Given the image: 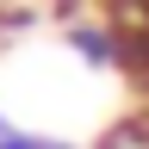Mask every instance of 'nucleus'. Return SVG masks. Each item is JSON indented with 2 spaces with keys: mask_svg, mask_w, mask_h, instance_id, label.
Wrapping results in <instances>:
<instances>
[{
  "mask_svg": "<svg viewBox=\"0 0 149 149\" xmlns=\"http://www.w3.org/2000/svg\"><path fill=\"white\" fill-rule=\"evenodd\" d=\"M106 19H112V31H118V44H124V74H130V87L149 93V0H106Z\"/></svg>",
  "mask_w": 149,
  "mask_h": 149,
  "instance_id": "1",
  "label": "nucleus"
},
{
  "mask_svg": "<svg viewBox=\"0 0 149 149\" xmlns=\"http://www.w3.org/2000/svg\"><path fill=\"white\" fill-rule=\"evenodd\" d=\"M62 44L81 56L87 68H118L124 62V44H118V31H112V19H74L62 31Z\"/></svg>",
  "mask_w": 149,
  "mask_h": 149,
  "instance_id": "2",
  "label": "nucleus"
},
{
  "mask_svg": "<svg viewBox=\"0 0 149 149\" xmlns=\"http://www.w3.org/2000/svg\"><path fill=\"white\" fill-rule=\"evenodd\" d=\"M0 149H56V137H37V130H6V137H0Z\"/></svg>",
  "mask_w": 149,
  "mask_h": 149,
  "instance_id": "3",
  "label": "nucleus"
},
{
  "mask_svg": "<svg viewBox=\"0 0 149 149\" xmlns=\"http://www.w3.org/2000/svg\"><path fill=\"white\" fill-rule=\"evenodd\" d=\"M6 130H13V118H6V112H0V137H6Z\"/></svg>",
  "mask_w": 149,
  "mask_h": 149,
  "instance_id": "4",
  "label": "nucleus"
},
{
  "mask_svg": "<svg viewBox=\"0 0 149 149\" xmlns=\"http://www.w3.org/2000/svg\"><path fill=\"white\" fill-rule=\"evenodd\" d=\"M56 149H74V143H56Z\"/></svg>",
  "mask_w": 149,
  "mask_h": 149,
  "instance_id": "5",
  "label": "nucleus"
},
{
  "mask_svg": "<svg viewBox=\"0 0 149 149\" xmlns=\"http://www.w3.org/2000/svg\"><path fill=\"white\" fill-rule=\"evenodd\" d=\"M143 143H149V137H143Z\"/></svg>",
  "mask_w": 149,
  "mask_h": 149,
  "instance_id": "6",
  "label": "nucleus"
}]
</instances>
